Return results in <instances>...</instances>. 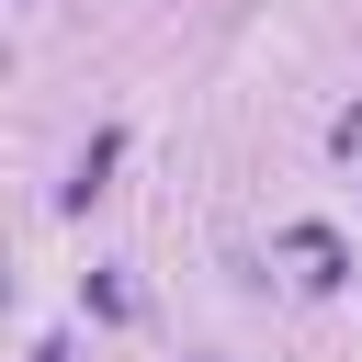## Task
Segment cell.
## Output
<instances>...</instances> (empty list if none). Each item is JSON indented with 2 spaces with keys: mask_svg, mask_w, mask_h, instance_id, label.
Segmentation results:
<instances>
[{
  "mask_svg": "<svg viewBox=\"0 0 362 362\" xmlns=\"http://www.w3.org/2000/svg\"><path fill=\"white\" fill-rule=\"evenodd\" d=\"M113 158H124V136H90V147H79V170H68V204H90V192H102V170H113Z\"/></svg>",
  "mask_w": 362,
  "mask_h": 362,
  "instance_id": "cell-1",
  "label": "cell"
}]
</instances>
